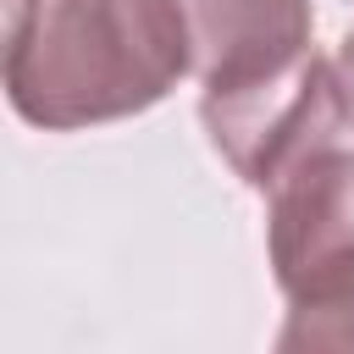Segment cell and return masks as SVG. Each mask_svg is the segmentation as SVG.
Here are the masks:
<instances>
[{"mask_svg": "<svg viewBox=\"0 0 354 354\" xmlns=\"http://www.w3.org/2000/svg\"><path fill=\"white\" fill-rule=\"evenodd\" d=\"M188 72L177 0H17L6 28V100L44 133L149 111Z\"/></svg>", "mask_w": 354, "mask_h": 354, "instance_id": "obj_1", "label": "cell"}, {"mask_svg": "<svg viewBox=\"0 0 354 354\" xmlns=\"http://www.w3.org/2000/svg\"><path fill=\"white\" fill-rule=\"evenodd\" d=\"M188 28V72L205 94L254 88L310 50V0H177Z\"/></svg>", "mask_w": 354, "mask_h": 354, "instance_id": "obj_2", "label": "cell"}, {"mask_svg": "<svg viewBox=\"0 0 354 354\" xmlns=\"http://www.w3.org/2000/svg\"><path fill=\"white\" fill-rule=\"evenodd\" d=\"M260 194L277 288L310 271L315 260L354 249V149L343 144V133L293 155Z\"/></svg>", "mask_w": 354, "mask_h": 354, "instance_id": "obj_3", "label": "cell"}, {"mask_svg": "<svg viewBox=\"0 0 354 354\" xmlns=\"http://www.w3.org/2000/svg\"><path fill=\"white\" fill-rule=\"evenodd\" d=\"M288 321L277 332L282 354H354V249H337L282 282Z\"/></svg>", "mask_w": 354, "mask_h": 354, "instance_id": "obj_4", "label": "cell"}, {"mask_svg": "<svg viewBox=\"0 0 354 354\" xmlns=\"http://www.w3.org/2000/svg\"><path fill=\"white\" fill-rule=\"evenodd\" d=\"M332 77H337L343 116H348V127H354V28L343 33V44H337V55H332Z\"/></svg>", "mask_w": 354, "mask_h": 354, "instance_id": "obj_5", "label": "cell"}]
</instances>
